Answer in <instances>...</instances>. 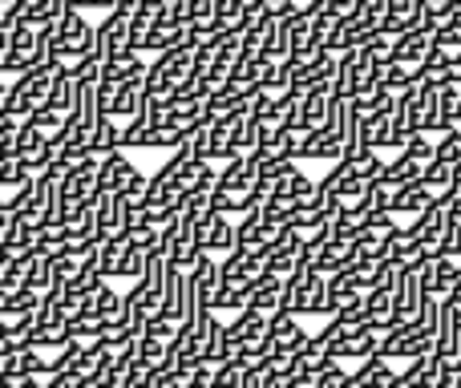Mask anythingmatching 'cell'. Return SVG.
Wrapping results in <instances>:
<instances>
[{"label": "cell", "mask_w": 461, "mask_h": 388, "mask_svg": "<svg viewBox=\"0 0 461 388\" xmlns=\"http://www.w3.org/2000/svg\"><path fill=\"white\" fill-rule=\"evenodd\" d=\"M86 53H94V24L81 8H65L49 24V65H77Z\"/></svg>", "instance_id": "obj_1"}, {"label": "cell", "mask_w": 461, "mask_h": 388, "mask_svg": "<svg viewBox=\"0 0 461 388\" xmlns=\"http://www.w3.org/2000/svg\"><path fill=\"white\" fill-rule=\"evenodd\" d=\"M279 308L292 311V316H328V275L316 271L308 263L303 271H295L292 279H284V300Z\"/></svg>", "instance_id": "obj_2"}, {"label": "cell", "mask_w": 461, "mask_h": 388, "mask_svg": "<svg viewBox=\"0 0 461 388\" xmlns=\"http://www.w3.org/2000/svg\"><path fill=\"white\" fill-rule=\"evenodd\" d=\"M57 65H37V69H24L21 77L8 81V97H5V118L24 122L32 110H41L49 97V86H53Z\"/></svg>", "instance_id": "obj_3"}, {"label": "cell", "mask_w": 461, "mask_h": 388, "mask_svg": "<svg viewBox=\"0 0 461 388\" xmlns=\"http://www.w3.org/2000/svg\"><path fill=\"white\" fill-rule=\"evenodd\" d=\"M287 222H279L267 206H251L247 214H239L235 222V247H255V251H271L279 239L287 235Z\"/></svg>", "instance_id": "obj_4"}, {"label": "cell", "mask_w": 461, "mask_h": 388, "mask_svg": "<svg viewBox=\"0 0 461 388\" xmlns=\"http://www.w3.org/2000/svg\"><path fill=\"white\" fill-rule=\"evenodd\" d=\"M130 21H134L130 8H110L105 21L94 29V49H97V57H102V65L118 61V57H130Z\"/></svg>", "instance_id": "obj_5"}, {"label": "cell", "mask_w": 461, "mask_h": 388, "mask_svg": "<svg viewBox=\"0 0 461 388\" xmlns=\"http://www.w3.org/2000/svg\"><path fill=\"white\" fill-rule=\"evenodd\" d=\"M194 243H199L203 255H215V259L230 255L235 251V222H230V214L207 211L199 219V227H194Z\"/></svg>", "instance_id": "obj_6"}, {"label": "cell", "mask_w": 461, "mask_h": 388, "mask_svg": "<svg viewBox=\"0 0 461 388\" xmlns=\"http://www.w3.org/2000/svg\"><path fill=\"white\" fill-rule=\"evenodd\" d=\"M308 267V251H303V235L300 230H287L276 247L267 251V275H279V279H292L295 271Z\"/></svg>", "instance_id": "obj_7"}, {"label": "cell", "mask_w": 461, "mask_h": 388, "mask_svg": "<svg viewBox=\"0 0 461 388\" xmlns=\"http://www.w3.org/2000/svg\"><path fill=\"white\" fill-rule=\"evenodd\" d=\"M405 102H409V130L429 138V130H438V89L417 81L413 89H405Z\"/></svg>", "instance_id": "obj_8"}, {"label": "cell", "mask_w": 461, "mask_h": 388, "mask_svg": "<svg viewBox=\"0 0 461 388\" xmlns=\"http://www.w3.org/2000/svg\"><path fill=\"white\" fill-rule=\"evenodd\" d=\"M0 376H5L8 384L29 381V376H41V381H45L49 376V356H41L37 348H21V352H13V356L0 360Z\"/></svg>", "instance_id": "obj_9"}, {"label": "cell", "mask_w": 461, "mask_h": 388, "mask_svg": "<svg viewBox=\"0 0 461 388\" xmlns=\"http://www.w3.org/2000/svg\"><path fill=\"white\" fill-rule=\"evenodd\" d=\"M279 300H284V279H279V275H267V271H263L259 279H251V295H247V308H243V311H255V316H271V311H279Z\"/></svg>", "instance_id": "obj_10"}, {"label": "cell", "mask_w": 461, "mask_h": 388, "mask_svg": "<svg viewBox=\"0 0 461 388\" xmlns=\"http://www.w3.org/2000/svg\"><path fill=\"white\" fill-rule=\"evenodd\" d=\"M421 170H425V162H417L413 154H405L401 150L393 162H384L381 167V175H376V183L381 186H389V191H401V186H409V183H417L421 178Z\"/></svg>", "instance_id": "obj_11"}, {"label": "cell", "mask_w": 461, "mask_h": 388, "mask_svg": "<svg viewBox=\"0 0 461 388\" xmlns=\"http://www.w3.org/2000/svg\"><path fill=\"white\" fill-rule=\"evenodd\" d=\"M381 348V336L376 332H357V336H340V340L328 344V356L332 360H368Z\"/></svg>", "instance_id": "obj_12"}, {"label": "cell", "mask_w": 461, "mask_h": 388, "mask_svg": "<svg viewBox=\"0 0 461 388\" xmlns=\"http://www.w3.org/2000/svg\"><path fill=\"white\" fill-rule=\"evenodd\" d=\"M77 77H73L65 65H57V73H53V86H49V97H45V105L49 110H57V113H65L69 118L73 110H77Z\"/></svg>", "instance_id": "obj_13"}, {"label": "cell", "mask_w": 461, "mask_h": 388, "mask_svg": "<svg viewBox=\"0 0 461 388\" xmlns=\"http://www.w3.org/2000/svg\"><path fill=\"white\" fill-rule=\"evenodd\" d=\"M438 194H429L425 191V183L417 178V183H409V186H401V191H393V203H389V211L397 214V219H417V214L425 211V206L433 203Z\"/></svg>", "instance_id": "obj_14"}, {"label": "cell", "mask_w": 461, "mask_h": 388, "mask_svg": "<svg viewBox=\"0 0 461 388\" xmlns=\"http://www.w3.org/2000/svg\"><path fill=\"white\" fill-rule=\"evenodd\" d=\"M37 235H41L37 222H24V219H16V214H13V222H8V230H5V239H0V247H5L8 255H29L32 247H37Z\"/></svg>", "instance_id": "obj_15"}, {"label": "cell", "mask_w": 461, "mask_h": 388, "mask_svg": "<svg viewBox=\"0 0 461 388\" xmlns=\"http://www.w3.org/2000/svg\"><path fill=\"white\" fill-rule=\"evenodd\" d=\"M86 316L102 320V324H110V320L122 316V292H113V284H102L94 295H89V311Z\"/></svg>", "instance_id": "obj_16"}, {"label": "cell", "mask_w": 461, "mask_h": 388, "mask_svg": "<svg viewBox=\"0 0 461 388\" xmlns=\"http://www.w3.org/2000/svg\"><path fill=\"white\" fill-rule=\"evenodd\" d=\"M292 73H295V65H292V61H267L259 89H263V94H271V97L287 94V89H292Z\"/></svg>", "instance_id": "obj_17"}, {"label": "cell", "mask_w": 461, "mask_h": 388, "mask_svg": "<svg viewBox=\"0 0 461 388\" xmlns=\"http://www.w3.org/2000/svg\"><path fill=\"white\" fill-rule=\"evenodd\" d=\"M421 183H425V191H429V194H446L449 183H454V167H449V162H441V158L425 162Z\"/></svg>", "instance_id": "obj_18"}, {"label": "cell", "mask_w": 461, "mask_h": 388, "mask_svg": "<svg viewBox=\"0 0 461 388\" xmlns=\"http://www.w3.org/2000/svg\"><path fill=\"white\" fill-rule=\"evenodd\" d=\"M24 183H29V175H24L21 158H0V194L21 191Z\"/></svg>", "instance_id": "obj_19"}, {"label": "cell", "mask_w": 461, "mask_h": 388, "mask_svg": "<svg viewBox=\"0 0 461 388\" xmlns=\"http://www.w3.org/2000/svg\"><path fill=\"white\" fill-rule=\"evenodd\" d=\"M29 122H32V126H37L45 138H57V134H61V130H65V113L49 110V105H41V110H32V113H29Z\"/></svg>", "instance_id": "obj_20"}, {"label": "cell", "mask_w": 461, "mask_h": 388, "mask_svg": "<svg viewBox=\"0 0 461 388\" xmlns=\"http://www.w3.org/2000/svg\"><path fill=\"white\" fill-rule=\"evenodd\" d=\"M13 24H16L13 13L0 21V77H5V61H8V53H13Z\"/></svg>", "instance_id": "obj_21"}, {"label": "cell", "mask_w": 461, "mask_h": 388, "mask_svg": "<svg viewBox=\"0 0 461 388\" xmlns=\"http://www.w3.org/2000/svg\"><path fill=\"white\" fill-rule=\"evenodd\" d=\"M8 222H13V206H8V198H0V239H5Z\"/></svg>", "instance_id": "obj_22"}, {"label": "cell", "mask_w": 461, "mask_h": 388, "mask_svg": "<svg viewBox=\"0 0 461 388\" xmlns=\"http://www.w3.org/2000/svg\"><path fill=\"white\" fill-rule=\"evenodd\" d=\"M8 388H45V381H41V376H29V381H16V384H8Z\"/></svg>", "instance_id": "obj_23"}, {"label": "cell", "mask_w": 461, "mask_h": 388, "mask_svg": "<svg viewBox=\"0 0 461 388\" xmlns=\"http://www.w3.org/2000/svg\"><path fill=\"white\" fill-rule=\"evenodd\" d=\"M8 130H16V122L5 118V110H0V134H8Z\"/></svg>", "instance_id": "obj_24"}, {"label": "cell", "mask_w": 461, "mask_h": 388, "mask_svg": "<svg viewBox=\"0 0 461 388\" xmlns=\"http://www.w3.org/2000/svg\"><path fill=\"white\" fill-rule=\"evenodd\" d=\"M454 86L461 89V57H454Z\"/></svg>", "instance_id": "obj_25"}, {"label": "cell", "mask_w": 461, "mask_h": 388, "mask_svg": "<svg viewBox=\"0 0 461 388\" xmlns=\"http://www.w3.org/2000/svg\"><path fill=\"white\" fill-rule=\"evenodd\" d=\"M454 388H461V365H457V376H454Z\"/></svg>", "instance_id": "obj_26"}, {"label": "cell", "mask_w": 461, "mask_h": 388, "mask_svg": "<svg viewBox=\"0 0 461 388\" xmlns=\"http://www.w3.org/2000/svg\"><path fill=\"white\" fill-rule=\"evenodd\" d=\"M457 365H461V360H457Z\"/></svg>", "instance_id": "obj_27"}]
</instances>
